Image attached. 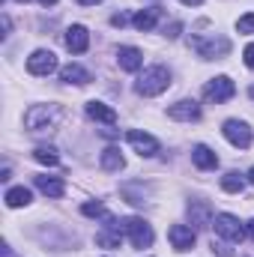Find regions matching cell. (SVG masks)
<instances>
[{
	"label": "cell",
	"mask_w": 254,
	"mask_h": 257,
	"mask_svg": "<svg viewBox=\"0 0 254 257\" xmlns=\"http://www.w3.org/2000/svg\"><path fill=\"white\" fill-rule=\"evenodd\" d=\"M171 87V72L165 69V66H150V69H144V75L138 78V84H135V90L141 93V96H159V93H165Z\"/></svg>",
	"instance_id": "cell-1"
},
{
	"label": "cell",
	"mask_w": 254,
	"mask_h": 257,
	"mask_svg": "<svg viewBox=\"0 0 254 257\" xmlns=\"http://www.w3.org/2000/svg\"><path fill=\"white\" fill-rule=\"evenodd\" d=\"M60 117H63L60 105H33V108L24 114V126H27V132H39V128L54 126Z\"/></svg>",
	"instance_id": "cell-2"
},
{
	"label": "cell",
	"mask_w": 254,
	"mask_h": 257,
	"mask_svg": "<svg viewBox=\"0 0 254 257\" xmlns=\"http://www.w3.org/2000/svg\"><path fill=\"white\" fill-rule=\"evenodd\" d=\"M120 230L129 236V242L135 245V248H150L153 245V227L144 221V218H123L120 221Z\"/></svg>",
	"instance_id": "cell-3"
},
{
	"label": "cell",
	"mask_w": 254,
	"mask_h": 257,
	"mask_svg": "<svg viewBox=\"0 0 254 257\" xmlns=\"http://www.w3.org/2000/svg\"><path fill=\"white\" fill-rule=\"evenodd\" d=\"M191 48H194L203 60H218V57H224V54L230 51V39H224V36H209V39L194 36V39H191Z\"/></svg>",
	"instance_id": "cell-4"
},
{
	"label": "cell",
	"mask_w": 254,
	"mask_h": 257,
	"mask_svg": "<svg viewBox=\"0 0 254 257\" xmlns=\"http://www.w3.org/2000/svg\"><path fill=\"white\" fill-rule=\"evenodd\" d=\"M203 96H206L209 102L221 105V102H227V99H233V96H236V84H233L227 75H218V78H212V81L203 87Z\"/></svg>",
	"instance_id": "cell-5"
},
{
	"label": "cell",
	"mask_w": 254,
	"mask_h": 257,
	"mask_svg": "<svg viewBox=\"0 0 254 257\" xmlns=\"http://www.w3.org/2000/svg\"><path fill=\"white\" fill-rule=\"evenodd\" d=\"M212 224H215V233L224 236V239H230V242H242V236H245V227H242L239 218L230 215V212H218V215L212 218Z\"/></svg>",
	"instance_id": "cell-6"
},
{
	"label": "cell",
	"mask_w": 254,
	"mask_h": 257,
	"mask_svg": "<svg viewBox=\"0 0 254 257\" xmlns=\"http://www.w3.org/2000/svg\"><path fill=\"white\" fill-rule=\"evenodd\" d=\"M54 69H57V57H54V51L39 48V51H33V54L27 57V72H30V75L45 78V75H51Z\"/></svg>",
	"instance_id": "cell-7"
},
{
	"label": "cell",
	"mask_w": 254,
	"mask_h": 257,
	"mask_svg": "<svg viewBox=\"0 0 254 257\" xmlns=\"http://www.w3.org/2000/svg\"><path fill=\"white\" fill-rule=\"evenodd\" d=\"M126 141L135 147V150H138V153H141V156H147V159H150V156H156V153L162 150V144H159L153 135L141 132V128H129V132H126Z\"/></svg>",
	"instance_id": "cell-8"
},
{
	"label": "cell",
	"mask_w": 254,
	"mask_h": 257,
	"mask_svg": "<svg viewBox=\"0 0 254 257\" xmlns=\"http://www.w3.org/2000/svg\"><path fill=\"white\" fill-rule=\"evenodd\" d=\"M221 132H224V138H227L233 147H239V150L251 147V128H248V123H242V120H227Z\"/></svg>",
	"instance_id": "cell-9"
},
{
	"label": "cell",
	"mask_w": 254,
	"mask_h": 257,
	"mask_svg": "<svg viewBox=\"0 0 254 257\" xmlns=\"http://www.w3.org/2000/svg\"><path fill=\"white\" fill-rule=\"evenodd\" d=\"M168 239H171V245H174L177 251H191V248H194L197 233H194V227H191V224H171Z\"/></svg>",
	"instance_id": "cell-10"
},
{
	"label": "cell",
	"mask_w": 254,
	"mask_h": 257,
	"mask_svg": "<svg viewBox=\"0 0 254 257\" xmlns=\"http://www.w3.org/2000/svg\"><path fill=\"white\" fill-rule=\"evenodd\" d=\"M168 117L180 120V123H194V120H200V105L194 99H183V102H177V105L168 108Z\"/></svg>",
	"instance_id": "cell-11"
},
{
	"label": "cell",
	"mask_w": 254,
	"mask_h": 257,
	"mask_svg": "<svg viewBox=\"0 0 254 257\" xmlns=\"http://www.w3.org/2000/svg\"><path fill=\"white\" fill-rule=\"evenodd\" d=\"M66 48H69L72 54H84V51L90 48V33H87L84 24H72V27L66 30Z\"/></svg>",
	"instance_id": "cell-12"
},
{
	"label": "cell",
	"mask_w": 254,
	"mask_h": 257,
	"mask_svg": "<svg viewBox=\"0 0 254 257\" xmlns=\"http://www.w3.org/2000/svg\"><path fill=\"white\" fill-rule=\"evenodd\" d=\"M212 206L206 203V200H191L189 203V221L197 227V230H203V227H212Z\"/></svg>",
	"instance_id": "cell-13"
},
{
	"label": "cell",
	"mask_w": 254,
	"mask_h": 257,
	"mask_svg": "<svg viewBox=\"0 0 254 257\" xmlns=\"http://www.w3.org/2000/svg\"><path fill=\"white\" fill-rule=\"evenodd\" d=\"M117 63H120V69H126V72H138L144 66V54L138 48H132V45H120L117 48Z\"/></svg>",
	"instance_id": "cell-14"
},
{
	"label": "cell",
	"mask_w": 254,
	"mask_h": 257,
	"mask_svg": "<svg viewBox=\"0 0 254 257\" xmlns=\"http://www.w3.org/2000/svg\"><path fill=\"white\" fill-rule=\"evenodd\" d=\"M159 15H162V9H159V6H147V9H141V12H135V15H132V24H135L141 33H150V30L156 27Z\"/></svg>",
	"instance_id": "cell-15"
},
{
	"label": "cell",
	"mask_w": 254,
	"mask_h": 257,
	"mask_svg": "<svg viewBox=\"0 0 254 257\" xmlns=\"http://www.w3.org/2000/svg\"><path fill=\"white\" fill-rule=\"evenodd\" d=\"M87 117L90 120H99V123H108V126H114L117 123V111L111 108V105H105V102H87Z\"/></svg>",
	"instance_id": "cell-16"
},
{
	"label": "cell",
	"mask_w": 254,
	"mask_h": 257,
	"mask_svg": "<svg viewBox=\"0 0 254 257\" xmlns=\"http://www.w3.org/2000/svg\"><path fill=\"white\" fill-rule=\"evenodd\" d=\"M191 162L200 168V171H212V168H218V156L206 147V144H197V147H191Z\"/></svg>",
	"instance_id": "cell-17"
},
{
	"label": "cell",
	"mask_w": 254,
	"mask_h": 257,
	"mask_svg": "<svg viewBox=\"0 0 254 257\" xmlns=\"http://www.w3.org/2000/svg\"><path fill=\"white\" fill-rule=\"evenodd\" d=\"M60 81H66V84H78V87H84V84H90L93 81V75L84 69V66L78 63H69L60 69Z\"/></svg>",
	"instance_id": "cell-18"
},
{
	"label": "cell",
	"mask_w": 254,
	"mask_h": 257,
	"mask_svg": "<svg viewBox=\"0 0 254 257\" xmlns=\"http://www.w3.org/2000/svg\"><path fill=\"white\" fill-rule=\"evenodd\" d=\"M102 171H111V174H117V171H123L126 168V159H123V153H120V147H108V150H102Z\"/></svg>",
	"instance_id": "cell-19"
},
{
	"label": "cell",
	"mask_w": 254,
	"mask_h": 257,
	"mask_svg": "<svg viewBox=\"0 0 254 257\" xmlns=\"http://www.w3.org/2000/svg\"><path fill=\"white\" fill-rule=\"evenodd\" d=\"M33 183H36V189L45 194V197H63V192H66L60 177H36Z\"/></svg>",
	"instance_id": "cell-20"
},
{
	"label": "cell",
	"mask_w": 254,
	"mask_h": 257,
	"mask_svg": "<svg viewBox=\"0 0 254 257\" xmlns=\"http://www.w3.org/2000/svg\"><path fill=\"white\" fill-rule=\"evenodd\" d=\"M221 189L230 194H239L242 189H245V177L239 174V171H227L224 177H221Z\"/></svg>",
	"instance_id": "cell-21"
},
{
	"label": "cell",
	"mask_w": 254,
	"mask_h": 257,
	"mask_svg": "<svg viewBox=\"0 0 254 257\" xmlns=\"http://www.w3.org/2000/svg\"><path fill=\"white\" fill-rule=\"evenodd\" d=\"M120 242H123V236H120V224H114V230H102V233H96V245H102V248H120Z\"/></svg>",
	"instance_id": "cell-22"
},
{
	"label": "cell",
	"mask_w": 254,
	"mask_h": 257,
	"mask_svg": "<svg viewBox=\"0 0 254 257\" xmlns=\"http://www.w3.org/2000/svg\"><path fill=\"white\" fill-rule=\"evenodd\" d=\"M6 206H12V209H18V206H27L30 203V192L24 189V186H15V189H9L6 192Z\"/></svg>",
	"instance_id": "cell-23"
},
{
	"label": "cell",
	"mask_w": 254,
	"mask_h": 257,
	"mask_svg": "<svg viewBox=\"0 0 254 257\" xmlns=\"http://www.w3.org/2000/svg\"><path fill=\"white\" fill-rule=\"evenodd\" d=\"M33 159H36L39 165H48V168H54V165L60 162V156H57L54 147H36V150H33Z\"/></svg>",
	"instance_id": "cell-24"
},
{
	"label": "cell",
	"mask_w": 254,
	"mask_h": 257,
	"mask_svg": "<svg viewBox=\"0 0 254 257\" xmlns=\"http://www.w3.org/2000/svg\"><path fill=\"white\" fill-rule=\"evenodd\" d=\"M81 212H84V215H90V218H105L108 224H114V215H111L99 200H96V203H84V206H81Z\"/></svg>",
	"instance_id": "cell-25"
},
{
	"label": "cell",
	"mask_w": 254,
	"mask_h": 257,
	"mask_svg": "<svg viewBox=\"0 0 254 257\" xmlns=\"http://www.w3.org/2000/svg\"><path fill=\"white\" fill-rule=\"evenodd\" d=\"M236 30H239V33H254V12L242 15V18L236 21Z\"/></svg>",
	"instance_id": "cell-26"
},
{
	"label": "cell",
	"mask_w": 254,
	"mask_h": 257,
	"mask_svg": "<svg viewBox=\"0 0 254 257\" xmlns=\"http://www.w3.org/2000/svg\"><path fill=\"white\" fill-rule=\"evenodd\" d=\"M212 251H215L218 257H233V251H230L224 242H215V239H212Z\"/></svg>",
	"instance_id": "cell-27"
},
{
	"label": "cell",
	"mask_w": 254,
	"mask_h": 257,
	"mask_svg": "<svg viewBox=\"0 0 254 257\" xmlns=\"http://www.w3.org/2000/svg\"><path fill=\"white\" fill-rule=\"evenodd\" d=\"M180 30H183V24H180V21H174L171 27H165V36H168V39H177V36H180Z\"/></svg>",
	"instance_id": "cell-28"
},
{
	"label": "cell",
	"mask_w": 254,
	"mask_h": 257,
	"mask_svg": "<svg viewBox=\"0 0 254 257\" xmlns=\"http://www.w3.org/2000/svg\"><path fill=\"white\" fill-rule=\"evenodd\" d=\"M242 57H245V66L254 69V42H251V45H245V54H242Z\"/></svg>",
	"instance_id": "cell-29"
},
{
	"label": "cell",
	"mask_w": 254,
	"mask_h": 257,
	"mask_svg": "<svg viewBox=\"0 0 254 257\" xmlns=\"http://www.w3.org/2000/svg\"><path fill=\"white\" fill-rule=\"evenodd\" d=\"M129 18L126 15H123V12H120V15H114V18H111V24H114V27H123V24H126Z\"/></svg>",
	"instance_id": "cell-30"
},
{
	"label": "cell",
	"mask_w": 254,
	"mask_h": 257,
	"mask_svg": "<svg viewBox=\"0 0 254 257\" xmlns=\"http://www.w3.org/2000/svg\"><path fill=\"white\" fill-rule=\"evenodd\" d=\"M75 3H81V6H96L99 0H75Z\"/></svg>",
	"instance_id": "cell-31"
},
{
	"label": "cell",
	"mask_w": 254,
	"mask_h": 257,
	"mask_svg": "<svg viewBox=\"0 0 254 257\" xmlns=\"http://www.w3.org/2000/svg\"><path fill=\"white\" fill-rule=\"evenodd\" d=\"M180 3H186V6H200L203 0H180Z\"/></svg>",
	"instance_id": "cell-32"
},
{
	"label": "cell",
	"mask_w": 254,
	"mask_h": 257,
	"mask_svg": "<svg viewBox=\"0 0 254 257\" xmlns=\"http://www.w3.org/2000/svg\"><path fill=\"white\" fill-rule=\"evenodd\" d=\"M245 230H248V236H251V239H254V218H251V221H248V227H245Z\"/></svg>",
	"instance_id": "cell-33"
},
{
	"label": "cell",
	"mask_w": 254,
	"mask_h": 257,
	"mask_svg": "<svg viewBox=\"0 0 254 257\" xmlns=\"http://www.w3.org/2000/svg\"><path fill=\"white\" fill-rule=\"evenodd\" d=\"M39 3H42V6H54L57 0H39Z\"/></svg>",
	"instance_id": "cell-34"
},
{
	"label": "cell",
	"mask_w": 254,
	"mask_h": 257,
	"mask_svg": "<svg viewBox=\"0 0 254 257\" xmlns=\"http://www.w3.org/2000/svg\"><path fill=\"white\" fill-rule=\"evenodd\" d=\"M248 183H251V186H254V168H251V171H248Z\"/></svg>",
	"instance_id": "cell-35"
},
{
	"label": "cell",
	"mask_w": 254,
	"mask_h": 257,
	"mask_svg": "<svg viewBox=\"0 0 254 257\" xmlns=\"http://www.w3.org/2000/svg\"><path fill=\"white\" fill-rule=\"evenodd\" d=\"M251 99H254V87H251Z\"/></svg>",
	"instance_id": "cell-36"
},
{
	"label": "cell",
	"mask_w": 254,
	"mask_h": 257,
	"mask_svg": "<svg viewBox=\"0 0 254 257\" xmlns=\"http://www.w3.org/2000/svg\"><path fill=\"white\" fill-rule=\"evenodd\" d=\"M18 3H27V0H18Z\"/></svg>",
	"instance_id": "cell-37"
}]
</instances>
